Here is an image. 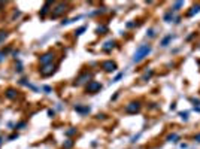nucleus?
<instances>
[{"label":"nucleus","instance_id":"7ed1b4c3","mask_svg":"<svg viewBox=\"0 0 200 149\" xmlns=\"http://www.w3.org/2000/svg\"><path fill=\"white\" fill-rule=\"evenodd\" d=\"M102 87H100V84H97V82H91L90 85H88V88H87V91L88 93H96L97 90H100Z\"/></svg>","mask_w":200,"mask_h":149},{"label":"nucleus","instance_id":"20e7f679","mask_svg":"<svg viewBox=\"0 0 200 149\" xmlns=\"http://www.w3.org/2000/svg\"><path fill=\"white\" fill-rule=\"evenodd\" d=\"M51 60H52V55H51V54H46V55H43V57L40 58V63H42V64H46V63H49Z\"/></svg>","mask_w":200,"mask_h":149},{"label":"nucleus","instance_id":"f257e3e1","mask_svg":"<svg viewBox=\"0 0 200 149\" xmlns=\"http://www.w3.org/2000/svg\"><path fill=\"white\" fill-rule=\"evenodd\" d=\"M149 51H151V46H149V45H142V46H139V48H137V51H136V54H134L133 61H134V63H137V61L143 60V58L149 54Z\"/></svg>","mask_w":200,"mask_h":149},{"label":"nucleus","instance_id":"6e6552de","mask_svg":"<svg viewBox=\"0 0 200 149\" xmlns=\"http://www.w3.org/2000/svg\"><path fill=\"white\" fill-rule=\"evenodd\" d=\"M13 96H15V94H13V91H12V90H9V91H7V97H10V99H12Z\"/></svg>","mask_w":200,"mask_h":149},{"label":"nucleus","instance_id":"423d86ee","mask_svg":"<svg viewBox=\"0 0 200 149\" xmlns=\"http://www.w3.org/2000/svg\"><path fill=\"white\" fill-rule=\"evenodd\" d=\"M114 45H115L114 42H108V43H106V46H103V49H105V51H109V48H111V46L114 48Z\"/></svg>","mask_w":200,"mask_h":149},{"label":"nucleus","instance_id":"f03ea898","mask_svg":"<svg viewBox=\"0 0 200 149\" xmlns=\"http://www.w3.org/2000/svg\"><path fill=\"white\" fill-rule=\"evenodd\" d=\"M103 67H105L106 72H114V70L117 69V64L112 63V61H105V63H103Z\"/></svg>","mask_w":200,"mask_h":149},{"label":"nucleus","instance_id":"39448f33","mask_svg":"<svg viewBox=\"0 0 200 149\" xmlns=\"http://www.w3.org/2000/svg\"><path fill=\"white\" fill-rule=\"evenodd\" d=\"M132 106H127V112H136L139 109V104L137 103H130Z\"/></svg>","mask_w":200,"mask_h":149},{"label":"nucleus","instance_id":"0eeeda50","mask_svg":"<svg viewBox=\"0 0 200 149\" xmlns=\"http://www.w3.org/2000/svg\"><path fill=\"white\" fill-rule=\"evenodd\" d=\"M199 10H200V7H199V6H197V7H193V10H191V12H190L188 15H193L194 12H199Z\"/></svg>","mask_w":200,"mask_h":149}]
</instances>
